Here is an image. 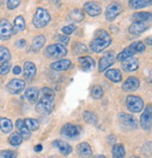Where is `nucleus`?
Masks as SVG:
<instances>
[{"label": "nucleus", "instance_id": "obj_1", "mask_svg": "<svg viewBox=\"0 0 152 158\" xmlns=\"http://www.w3.org/2000/svg\"><path fill=\"white\" fill-rule=\"evenodd\" d=\"M112 42L111 36L107 31L104 29H98L94 33V38L90 43V49L94 52H101L106 49Z\"/></svg>", "mask_w": 152, "mask_h": 158}, {"label": "nucleus", "instance_id": "obj_2", "mask_svg": "<svg viewBox=\"0 0 152 158\" xmlns=\"http://www.w3.org/2000/svg\"><path fill=\"white\" fill-rule=\"evenodd\" d=\"M50 22V15L49 11L43 8H38L33 17V24L36 28H43Z\"/></svg>", "mask_w": 152, "mask_h": 158}, {"label": "nucleus", "instance_id": "obj_3", "mask_svg": "<svg viewBox=\"0 0 152 158\" xmlns=\"http://www.w3.org/2000/svg\"><path fill=\"white\" fill-rule=\"evenodd\" d=\"M66 53H67V50H66V46H64L62 44H59V43L49 45L45 51V54L49 58H52V59L65 57L66 55Z\"/></svg>", "mask_w": 152, "mask_h": 158}, {"label": "nucleus", "instance_id": "obj_4", "mask_svg": "<svg viewBox=\"0 0 152 158\" xmlns=\"http://www.w3.org/2000/svg\"><path fill=\"white\" fill-rule=\"evenodd\" d=\"M126 107L132 113H138L144 109V101L140 97L130 94L126 98Z\"/></svg>", "mask_w": 152, "mask_h": 158}, {"label": "nucleus", "instance_id": "obj_5", "mask_svg": "<svg viewBox=\"0 0 152 158\" xmlns=\"http://www.w3.org/2000/svg\"><path fill=\"white\" fill-rule=\"evenodd\" d=\"M54 109V100L42 97L36 105V110L42 115H49Z\"/></svg>", "mask_w": 152, "mask_h": 158}, {"label": "nucleus", "instance_id": "obj_6", "mask_svg": "<svg viewBox=\"0 0 152 158\" xmlns=\"http://www.w3.org/2000/svg\"><path fill=\"white\" fill-rule=\"evenodd\" d=\"M140 125L145 131H149L152 128V104L146 105L145 110L141 114Z\"/></svg>", "mask_w": 152, "mask_h": 158}, {"label": "nucleus", "instance_id": "obj_7", "mask_svg": "<svg viewBox=\"0 0 152 158\" xmlns=\"http://www.w3.org/2000/svg\"><path fill=\"white\" fill-rule=\"evenodd\" d=\"M121 12H122V5L118 2H113L106 7L105 15L108 22H113Z\"/></svg>", "mask_w": 152, "mask_h": 158}, {"label": "nucleus", "instance_id": "obj_8", "mask_svg": "<svg viewBox=\"0 0 152 158\" xmlns=\"http://www.w3.org/2000/svg\"><path fill=\"white\" fill-rule=\"evenodd\" d=\"M13 34V26L7 19L0 20V40H9Z\"/></svg>", "mask_w": 152, "mask_h": 158}, {"label": "nucleus", "instance_id": "obj_9", "mask_svg": "<svg viewBox=\"0 0 152 158\" xmlns=\"http://www.w3.org/2000/svg\"><path fill=\"white\" fill-rule=\"evenodd\" d=\"M116 61V55L114 52H108L103 57L100 58L98 63V70L99 72H104L107 69H109Z\"/></svg>", "mask_w": 152, "mask_h": 158}, {"label": "nucleus", "instance_id": "obj_10", "mask_svg": "<svg viewBox=\"0 0 152 158\" xmlns=\"http://www.w3.org/2000/svg\"><path fill=\"white\" fill-rule=\"evenodd\" d=\"M118 119H119L120 123H122L125 127L130 128V129H136L137 128L138 121L134 115L121 112L118 114Z\"/></svg>", "mask_w": 152, "mask_h": 158}, {"label": "nucleus", "instance_id": "obj_11", "mask_svg": "<svg viewBox=\"0 0 152 158\" xmlns=\"http://www.w3.org/2000/svg\"><path fill=\"white\" fill-rule=\"evenodd\" d=\"M81 128L80 126L73 123H66L63 126L62 128V134L63 136L68 138V139H74L80 135Z\"/></svg>", "mask_w": 152, "mask_h": 158}, {"label": "nucleus", "instance_id": "obj_12", "mask_svg": "<svg viewBox=\"0 0 152 158\" xmlns=\"http://www.w3.org/2000/svg\"><path fill=\"white\" fill-rule=\"evenodd\" d=\"M25 88V81L20 79H13L7 84V90L12 94H17L22 92Z\"/></svg>", "mask_w": 152, "mask_h": 158}, {"label": "nucleus", "instance_id": "obj_13", "mask_svg": "<svg viewBox=\"0 0 152 158\" xmlns=\"http://www.w3.org/2000/svg\"><path fill=\"white\" fill-rule=\"evenodd\" d=\"M139 86H140L139 79L135 76H130L124 81V82L121 85V88L125 92H134L137 90Z\"/></svg>", "mask_w": 152, "mask_h": 158}, {"label": "nucleus", "instance_id": "obj_14", "mask_svg": "<svg viewBox=\"0 0 152 158\" xmlns=\"http://www.w3.org/2000/svg\"><path fill=\"white\" fill-rule=\"evenodd\" d=\"M139 68V61L135 57H130L121 62V69L125 72H134Z\"/></svg>", "mask_w": 152, "mask_h": 158}, {"label": "nucleus", "instance_id": "obj_15", "mask_svg": "<svg viewBox=\"0 0 152 158\" xmlns=\"http://www.w3.org/2000/svg\"><path fill=\"white\" fill-rule=\"evenodd\" d=\"M84 10L87 12L88 15L92 16V17H95L98 16L102 13V8L101 6L94 1H89L87 3L84 4Z\"/></svg>", "mask_w": 152, "mask_h": 158}, {"label": "nucleus", "instance_id": "obj_16", "mask_svg": "<svg viewBox=\"0 0 152 158\" xmlns=\"http://www.w3.org/2000/svg\"><path fill=\"white\" fill-rule=\"evenodd\" d=\"M78 63L83 71H90L95 68V61L90 56H81L78 58Z\"/></svg>", "mask_w": 152, "mask_h": 158}, {"label": "nucleus", "instance_id": "obj_17", "mask_svg": "<svg viewBox=\"0 0 152 158\" xmlns=\"http://www.w3.org/2000/svg\"><path fill=\"white\" fill-rule=\"evenodd\" d=\"M37 68L34 63L27 61L23 65V77L27 80H32L36 76Z\"/></svg>", "mask_w": 152, "mask_h": 158}, {"label": "nucleus", "instance_id": "obj_18", "mask_svg": "<svg viewBox=\"0 0 152 158\" xmlns=\"http://www.w3.org/2000/svg\"><path fill=\"white\" fill-rule=\"evenodd\" d=\"M52 145L58 149L60 151V152L64 154V155H68L72 152L73 149H72V146H70L67 142L66 141H63V140H61V139H56L52 142Z\"/></svg>", "mask_w": 152, "mask_h": 158}, {"label": "nucleus", "instance_id": "obj_19", "mask_svg": "<svg viewBox=\"0 0 152 158\" xmlns=\"http://www.w3.org/2000/svg\"><path fill=\"white\" fill-rule=\"evenodd\" d=\"M131 20L133 23H146L152 21V13L148 11H139L132 15Z\"/></svg>", "mask_w": 152, "mask_h": 158}, {"label": "nucleus", "instance_id": "obj_20", "mask_svg": "<svg viewBox=\"0 0 152 158\" xmlns=\"http://www.w3.org/2000/svg\"><path fill=\"white\" fill-rule=\"evenodd\" d=\"M148 28L147 24L144 23H133L130 26H129V33L131 35L134 36H139L141 34H143L145 31H146Z\"/></svg>", "mask_w": 152, "mask_h": 158}, {"label": "nucleus", "instance_id": "obj_21", "mask_svg": "<svg viewBox=\"0 0 152 158\" xmlns=\"http://www.w3.org/2000/svg\"><path fill=\"white\" fill-rule=\"evenodd\" d=\"M71 61L69 59H62L56 61L50 65V69L56 71H65L71 67Z\"/></svg>", "mask_w": 152, "mask_h": 158}, {"label": "nucleus", "instance_id": "obj_22", "mask_svg": "<svg viewBox=\"0 0 152 158\" xmlns=\"http://www.w3.org/2000/svg\"><path fill=\"white\" fill-rule=\"evenodd\" d=\"M78 153L80 158H90L93 155V150L87 142H81L77 147Z\"/></svg>", "mask_w": 152, "mask_h": 158}, {"label": "nucleus", "instance_id": "obj_23", "mask_svg": "<svg viewBox=\"0 0 152 158\" xmlns=\"http://www.w3.org/2000/svg\"><path fill=\"white\" fill-rule=\"evenodd\" d=\"M16 128L18 129V133L22 136V138L25 140H27L30 137H31V133H30V130L27 128V126L24 123L23 120L22 119H18L16 121Z\"/></svg>", "mask_w": 152, "mask_h": 158}, {"label": "nucleus", "instance_id": "obj_24", "mask_svg": "<svg viewBox=\"0 0 152 158\" xmlns=\"http://www.w3.org/2000/svg\"><path fill=\"white\" fill-rule=\"evenodd\" d=\"M105 76L109 81H111L112 82H115V83H118L122 81V75H121L120 70L118 69H111L106 70L105 73Z\"/></svg>", "mask_w": 152, "mask_h": 158}, {"label": "nucleus", "instance_id": "obj_25", "mask_svg": "<svg viewBox=\"0 0 152 158\" xmlns=\"http://www.w3.org/2000/svg\"><path fill=\"white\" fill-rule=\"evenodd\" d=\"M39 97V91L36 87H29L25 90V98L30 103H37Z\"/></svg>", "mask_w": 152, "mask_h": 158}, {"label": "nucleus", "instance_id": "obj_26", "mask_svg": "<svg viewBox=\"0 0 152 158\" xmlns=\"http://www.w3.org/2000/svg\"><path fill=\"white\" fill-rule=\"evenodd\" d=\"M12 129H13V123L10 119L5 117L0 118V130L5 134H8L10 133Z\"/></svg>", "mask_w": 152, "mask_h": 158}, {"label": "nucleus", "instance_id": "obj_27", "mask_svg": "<svg viewBox=\"0 0 152 158\" xmlns=\"http://www.w3.org/2000/svg\"><path fill=\"white\" fill-rule=\"evenodd\" d=\"M125 154H126V151L122 144L120 143L114 144L112 148L113 158H125Z\"/></svg>", "mask_w": 152, "mask_h": 158}, {"label": "nucleus", "instance_id": "obj_28", "mask_svg": "<svg viewBox=\"0 0 152 158\" xmlns=\"http://www.w3.org/2000/svg\"><path fill=\"white\" fill-rule=\"evenodd\" d=\"M46 43V39L43 35H38L33 39L32 41V50L34 52H38L42 49L44 44Z\"/></svg>", "mask_w": 152, "mask_h": 158}, {"label": "nucleus", "instance_id": "obj_29", "mask_svg": "<svg viewBox=\"0 0 152 158\" xmlns=\"http://www.w3.org/2000/svg\"><path fill=\"white\" fill-rule=\"evenodd\" d=\"M25 29V21L22 16H18L14 20L13 23V34L20 33Z\"/></svg>", "mask_w": 152, "mask_h": 158}, {"label": "nucleus", "instance_id": "obj_30", "mask_svg": "<svg viewBox=\"0 0 152 158\" xmlns=\"http://www.w3.org/2000/svg\"><path fill=\"white\" fill-rule=\"evenodd\" d=\"M152 5V1H146V0H132L129 1V7L133 10H140Z\"/></svg>", "mask_w": 152, "mask_h": 158}, {"label": "nucleus", "instance_id": "obj_31", "mask_svg": "<svg viewBox=\"0 0 152 158\" xmlns=\"http://www.w3.org/2000/svg\"><path fill=\"white\" fill-rule=\"evenodd\" d=\"M135 54V52H134V50L129 46L127 48H125L122 52H120L117 56H116V59L119 62H122L130 57H133L134 55Z\"/></svg>", "mask_w": 152, "mask_h": 158}, {"label": "nucleus", "instance_id": "obj_32", "mask_svg": "<svg viewBox=\"0 0 152 158\" xmlns=\"http://www.w3.org/2000/svg\"><path fill=\"white\" fill-rule=\"evenodd\" d=\"M83 119L86 123H92V124H96L98 122V117L97 115L90 110H85L83 112Z\"/></svg>", "mask_w": 152, "mask_h": 158}, {"label": "nucleus", "instance_id": "obj_33", "mask_svg": "<svg viewBox=\"0 0 152 158\" xmlns=\"http://www.w3.org/2000/svg\"><path fill=\"white\" fill-rule=\"evenodd\" d=\"M10 50L5 46H0V64H4L10 60Z\"/></svg>", "mask_w": 152, "mask_h": 158}, {"label": "nucleus", "instance_id": "obj_34", "mask_svg": "<svg viewBox=\"0 0 152 158\" xmlns=\"http://www.w3.org/2000/svg\"><path fill=\"white\" fill-rule=\"evenodd\" d=\"M69 18H70V20H72L75 23H80L84 19V13L81 10L75 9L69 14Z\"/></svg>", "mask_w": 152, "mask_h": 158}, {"label": "nucleus", "instance_id": "obj_35", "mask_svg": "<svg viewBox=\"0 0 152 158\" xmlns=\"http://www.w3.org/2000/svg\"><path fill=\"white\" fill-rule=\"evenodd\" d=\"M24 123L27 126V128L30 131H35L38 129L39 127V122L37 119H32V118H26L24 120Z\"/></svg>", "mask_w": 152, "mask_h": 158}, {"label": "nucleus", "instance_id": "obj_36", "mask_svg": "<svg viewBox=\"0 0 152 158\" xmlns=\"http://www.w3.org/2000/svg\"><path fill=\"white\" fill-rule=\"evenodd\" d=\"M90 94L94 99H101L104 97V90L102 88V86L100 85H95L93 87L92 92H90Z\"/></svg>", "mask_w": 152, "mask_h": 158}, {"label": "nucleus", "instance_id": "obj_37", "mask_svg": "<svg viewBox=\"0 0 152 158\" xmlns=\"http://www.w3.org/2000/svg\"><path fill=\"white\" fill-rule=\"evenodd\" d=\"M23 139L22 138V136L19 133H12L10 138H9V142L10 145L12 146H19L22 142Z\"/></svg>", "mask_w": 152, "mask_h": 158}, {"label": "nucleus", "instance_id": "obj_38", "mask_svg": "<svg viewBox=\"0 0 152 158\" xmlns=\"http://www.w3.org/2000/svg\"><path fill=\"white\" fill-rule=\"evenodd\" d=\"M72 50H73L74 54H81V53L88 52V48L83 43H80V42H76L73 45Z\"/></svg>", "mask_w": 152, "mask_h": 158}, {"label": "nucleus", "instance_id": "obj_39", "mask_svg": "<svg viewBox=\"0 0 152 158\" xmlns=\"http://www.w3.org/2000/svg\"><path fill=\"white\" fill-rule=\"evenodd\" d=\"M130 47L134 50V52L135 53H136V52H139V53L144 52L145 50H146V45H145V43L142 42V41H135V42H133V43L130 45Z\"/></svg>", "mask_w": 152, "mask_h": 158}, {"label": "nucleus", "instance_id": "obj_40", "mask_svg": "<svg viewBox=\"0 0 152 158\" xmlns=\"http://www.w3.org/2000/svg\"><path fill=\"white\" fill-rule=\"evenodd\" d=\"M41 94H42V97L50 98L52 100H54V98H55V93L53 92L52 89H50L49 87H43L41 89Z\"/></svg>", "mask_w": 152, "mask_h": 158}, {"label": "nucleus", "instance_id": "obj_41", "mask_svg": "<svg viewBox=\"0 0 152 158\" xmlns=\"http://www.w3.org/2000/svg\"><path fill=\"white\" fill-rule=\"evenodd\" d=\"M17 153L14 151L10 150H4L0 152V158H16Z\"/></svg>", "mask_w": 152, "mask_h": 158}, {"label": "nucleus", "instance_id": "obj_42", "mask_svg": "<svg viewBox=\"0 0 152 158\" xmlns=\"http://www.w3.org/2000/svg\"><path fill=\"white\" fill-rule=\"evenodd\" d=\"M11 65L10 62H6L4 64L0 65V75H6L10 72Z\"/></svg>", "mask_w": 152, "mask_h": 158}, {"label": "nucleus", "instance_id": "obj_43", "mask_svg": "<svg viewBox=\"0 0 152 158\" xmlns=\"http://www.w3.org/2000/svg\"><path fill=\"white\" fill-rule=\"evenodd\" d=\"M76 25L74 24H69V25H66V26H64L62 28V32L65 34V35H71L74 31L76 30Z\"/></svg>", "mask_w": 152, "mask_h": 158}, {"label": "nucleus", "instance_id": "obj_44", "mask_svg": "<svg viewBox=\"0 0 152 158\" xmlns=\"http://www.w3.org/2000/svg\"><path fill=\"white\" fill-rule=\"evenodd\" d=\"M56 40L59 41V44H62L64 46H66L69 42V40H70L68 36H64V35H58L56 37Z\"/></svg>", "mask_w": 152, "mask_h": 158}, {"label": "nucleus", "instance_id": "obj_45", "mask_svg": "<svg viewBox=\"0 0 152 158\" xmlns=\"http://www.w3.org/2000/svg\"><path fill=\"white\" fill-rule=\"evenodd\" d=\"M20 3L21 1H19V0H9V1H7V7L9 10H14L20 5Z\"/></svg>", "mask_w": 152, "mask_h": 158}, {"label": "nucleus", "instance_id": "obj_46", "mask_svg": "<svg viewBox=\"0 0 152 158\" xmlns=\"http://www.w3.org/2000/svg\"><path fill=\"white\" fill-rule=\"evenodd\" d=\"M143 151H144V152H146V153L152 154V141L146 142V143L143 146Z\"/></svg>", "mask_w": 152, "mask_h": 158}, {"label": "nucleus", "instance_id": "obj_47", "mask_svg": "<svg viewBox=\"0 0 152 158\" xmlns=\"http://www.w3.org/2000/svg\"><path fill=\"white\" fill-rule=\"evenodd\" d=\"M15 45H16L18 48L22 49V48L25 47V45H26V41H25L24 40H17V41L15 42Z\"/></svg>", "mask_w": 152, "mask_h": 158}, {"label": "nucleus", "instance_id": "obj_48", "mask_svg": "<svg viewBox=\"0 0 152 158\" xmlns=\"http://www.w3.org/2000/svg\"><path fill=\"white\" fill-rule=\"evenodd\" d=\"M12 72H13L14 75H19V74L22 72V69H21L19 66H15V67L13 68V69H12Z\"/></svg>", "mask_w": 152, "mask_h": 158}, {"label": "nucleus", "instance_id": "obj_49", "mask_svg": "<svg viewBox=\"0 0 152 158\" xmlns=\"http://www.w3.org/2000/svg\"><path fill=\"white\" fill-rule=\"evenodd\" d=\"M116 140H117V138H116L114 135H110V136L107 138V141H108V143H110V144L115 143V142H116Z\"/></svg>", "mask_w": 152, "mask_h": 158}, {"label": "nucleus", "instance_id": "obj_50", "mask_svg": "<svg viewBox=\"0 0 152 158\" xmlns=\"http://www.w3.org/2000/svg\"><path fill=\"white\" fill-rule=\"evenodd\" d=\"M42 149H43V147H42V145H41V144H38V145H36V146H35V148H34L35 152H41V151H42Z\"/></svg>", "mask_w": 152, "mask_h": 158}, {"label": "nucleus", "instance_id": "obj_51", "mask_svg": "<svg viewBox=\"0 0 152 158\" xmlns=\"http://www.w3.org/2000/svg\"><path fill=\"white\" fill-rule=\"evenodd\" d=\"M145 42H146L147 45H149V46H152V37L146 38V39L145 40Z\"/></svg>", "mask_w": 152, "mask_h": 158}, {"label": "nucleus", "instance_id": "obj_52", "mask_svg": "<svg viewBox=\"0 0 152 158\" xmlns=\"http://www.w3.org/2000/svg\"><path fill=\"white\" fill-rule=\"evenodd\" d=\"M94 158H106L105 155H102V154H99V155H96V156H94Z\"/></svg>", "mask_w": 152, "mask_h": 158}, {"label": "nucleus", "instance_id": "obj_53", "mask_svg": "<svg viewBox=\"0 0 152 158\" xmlns=\"http://www.w3.org/2000/svg\"><path fill=\"white\" fill-rule=\"evenodd\" d=\"M131 158H140V157H138V156H135V155H134V156H131Z\"/></svg>", "mask_w": 152, "mask_h": 158}, {"label": "nucleus", "instance_id": "obj_54", "mask_svg": "<svg viewBox=\"0 0 152 158\" xmlns=\"http://www.w3.org/2000/svg\"><path fill=\"white\" fill-rule=\"evenodd\" d=\"M2 4H3V1H0V6H2Z\"/></svg>", "mask_w": 152, "mask_h": 158}]
</instances>
